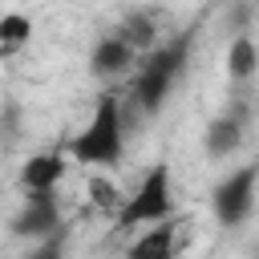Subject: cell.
Here are the masks:
<instances>
[{
    "mask_svg": "<svg viewBox=\"0 0 259 259\" xmlns=\"http://www.w3.org/2000/svg\"><path fill=\"white\" fill-rule=\"evenodd\" d=\"M65 154L77 166H117L125 154V113H121V93L105 89L85 121V130H77L65 142Z\"/></svg>",
    "mask_w": 259,
    "mask_h": 259,
    "instance_id": "1",
    "label": "cell"
},
{
    "mask_svg": "<svg viewBox=\"0 0 259 259\" xmlns=\"http://www.w3.org/2000/svg\"><path fill=\"white\" fill-rule=\"evenodd\" d=\"M190 49H194V32L186 28V32H178V36L162 40L158 49H150V53L138 61V69H134V77H130V97H134V105H138L142 113H162L174 81L182 77L186 61H190Z\"/></svg>",
    "mask_w": 259,
    "mask_h": 259,
    "instance_id": "2",
    "label": "cell"
},
{
    "mask_svg": "<svg viewBox=\"0 0 259 259\" xmlns=\"http://www.w3.org/2000/svg\"><path fill=\"white\" fill-rule=\"evenodd\" d=\"M170 219H174V174H170V162H154L138 182V190L125 198V206L117 210V227L134 231V227H158Z\"/></svg>",
    "mask_w": 259,
    "mask_h": 259,
    "instance_id": "3",
    "label": "cell"
},
{
    "mask_svg": "<svg viewBox=\"0 0 259 259\" xmlns=\"http://www.w3.org/2000/svg\"><path fill=\"white\" fill-rule=\"evenodd\" d=\"M255 194H259V162H243L235 170H227V178L214 182L210 190V210L223 227H239L251 206H255Z\"/></svg>",
    "mask_w": 259,
    "mask_h": 259,
    "instance_id": "4",
    "label": "cell"
},
{
    "mask_svg": "<svg viewBox=\"0 0 259 259\" xmlns=\"http://www.w3.org/2000/svg\"><path fill=\"white\" fill-rule=\"evenodd\" d=\"M12 231H16L20 239H32V243H45V239L61 235V231H65V223H61L57 190L24 194V206H20V214L12 219Z\"/></svg>",
    "mask_w": 259,
    "mask_h": 259,
    "instance_id": "5",
    "label": "cell"
},
{
    "mask_svg": "<svg viewBox=\"0 0 259 259\" xmlns=\"http://www.w3.org/2000/svg\"><path fill=\"white\" fill-rule=\"evenodd\" d=\"M138 61H142V53H138L117 28L105 32V36H97V45H93V53H89V69H93L97 77H117V73H130V77H134Z\"/></svg>",
    "mask_w": 259,
    "mask_h": 259,
    "instance_id": "6",
    "label": "cell"
},
{
    "mask_svg": "<svg viewBox=\"0 0 259 259\" xmlns=\"http://www.w3.org/2000/svg\"><path fill=\"white\" fill-rule=\"evenodd\" d=\"M65 150H45V154H32L24 166H20V186L24 194H40V190H57V182L65 178Z\"/></svg>",
    "mask_w": 259,
    "mask_h": 259,
    "instance_id": "7",
    "label": "cell"
},
{
    "mask_svg": "<svg viewBox=\"0 0 259 259\" xmlns=\"http://www.w3.org/2000/svg\"><path fill=\"white\" fill-rule=\"evenodd\" d=\"M125 259H178V219L142 231V235L130 243Z\"/></svg>",
    "mask_w": 259,
    "mask_h": 259,
    "instance_id": "8",
    "label": "cell"
},
{
    "mask_svg": "<svg viewBox=\"0 0 259 259\" xmlns=\"http://www.w3.org/2000/svg\"><path fill=\"white\" fill-rule=\"evenodd\" d=\"M239 146H243V113H235V109L219 113V117L202 130V150H206L210 158H231Z\"/></svg>",
    "mask_w": 259,
    "mask_h": 259,
    "instance_id": "9",
    "label": "cell"
},
{
    "mask_svg": "<svg viewBox=\"0 0 259 259\" xmlns=\"http://www.w3.org/2000/svg\"><path fill=\"white\" fill-rule=\"evenodd\" d=\"M259 73V45L247 36V32H235V40H231V49H227V77L235 81V85H243V81H251Z\"/></svg>",
    "mask_w": 259,
    "mask_h": 259,
    "instance_id": "10",
    "label": "cell"
},
{
    "mask_svg": "<svg viewBox=\"0 0 259 259\" xmlns=\"http://www.w3.org/2000/svg\"><path fill=\"white\" fill-rule=\"evenodd\" d=\"M28 36H32V20L24 12H4L0 16V57H12Z\"/></svg>",
    "mask_w": 259,
    "mask_h": 259,
    "instance_id": "11",
    "label": "cell"
},
{
    "mask_svg": "<svg viewBox=\"0 0 259 259\" xmlns=\"http://www.w3.org/2000/svg\"><path fill=\"white\" fill-rule=\"evenodd\" d=\"M117 32H121V36H125L142 57H146L150 49H158V28H154V20H150L146 12H130V16H125V24H121Z\"/></svg>",
    "mask_w": 259,
    "mask_h": 259,
    "instance_id": "12",
    "label": "cell"
},
{
    "mask_svg": "<svg viewBox=\"0 0 259 259\" xmlns=\"http://www.w3.org/2000/svg\"><path fill=\"white\" fill-rule=\"evenodd\" d=\"M89 198H93V206H125L121 202V194H117V186L109 182V178H89Z\"/></svg>",
    "mask_w": 259,
    "mask_h": 259,
    "instance_id": "13",
    "label": "cell"
},
{
    "mask_svg": "<svg viewBox=\"0 0 259 259\" xmlns=\"http://www.w3.org/2000/svg\"><path fill=\"white\" fill-rule=\"evenodd\" d=\"M24 259H65V231L53 235V239H45V243H36Z\"/></svg>",
    "mask_w": 259,
    "mask_h": 259,
    "instance_id": "14",
    "label": "cell"
}]
</instances>
